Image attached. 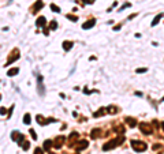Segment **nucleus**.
<instances>
[{
    "instance_id": "obj_7",
    "label": "nucleus",
    "mask_w": 164,
    "mask_h": 154,
    "mask_svg": "<svg viewBox=\"0 0 164 154\" xmlns=\"http://www.w3.org/2000/svg\"><path fill=\"white\" fill-rule=\"evenodd\" d=\"M63 142H64V138L63 136H59V138H56V141H55V147L56 149H59V147H62V145H63Z\"/></svg>"
},
{
    "instance_id": "obj_19",
    "label": "nucleus",
    "mask_w": 164,
    "mask_h": 154,
    "mask_svg": "<svg viewBox=\"0 0 164 154\" xmlns=\"http://www.w3.org/2000/svg\"><path fill=\"white\" fill-rule=\"evenodd\" d=\"M51 10L55 11V12H60V8H59V7H56L55 4H51Z\"/></svg>"
},
{
    "instance_id": "obj_10",
    "label": "nucleus",
    "mask_w": 164,
    "mask_h": 154,
    "mask_svg": "<svg viewBox=\"0 0 164 154\" xmlns=\"http://www.w3.org/2000/svg\"><path fill=\"white\" fill-rule=\"evenodd\" d=\"M71 48H73V42H71V41H64L63 42V49L64 50H70Z\"/></svg>"
},
{
    "instance_id": "obj_23",
    "label": "nucleus",
    "mask_w": 164,
    "mask_h": 154,
    "mask_svg": "<svg viewBox=\"0 0 164 154\" xmlns=\"http://www.w3.org/2000/svg\"><path fill=\"white\" fill-rule=\"evenodd\" d=\"M56 27H57V23L55 22V21H52V22H51V29H52V30H55Z\"/></svg>"
},
{
    "instance_id": "obj_24",
    "label": "nucleus",
    "mask_w": 164,
    "mask_h": 154,
    "mask_svg": "<svg viewBox=\"0 0 164 154\" xmlns=\"http://www.w3.org/2000/svg\"><path fill=\"white\" fill-rule=\"evenodd\" d=\"M29 132H30V135H32L33 139H37V135H36V131H34V130H30Z\"/></svg>"
},
{
    "instance_id": "obj_3",
    "label": "nucleus",
    "mask_w": 164,
    "mask_h": 154,
    "mask_svg": "<svg viewBox=\"0 0 164 154\" xmlns=\"http://www.w3.org/2000/svg\"><path fill=\"white\" fill-rule=\"evenodd\" d=\"M139 130H141V132L145 134V135H150L152 132H153L152 127L149 126L148 123H139Z\"/></svg>"
},
{
    "instance_id": "obj_22",
    "label": "nucleus",
    "mask_w": 164,
    "mask_h": 154,
    "mask_svg": "<svg viewBox=\"0 0 164 154\" xmlns=\"http://www.w3.org/2000/svg\"><path fill=\"white\" fill-rule=\"evenodd\" d=\"M115 131H119L120 134H123V132H124V128H123V126H119V127H116V128H115Z\"/></svg>"
},
{
    "instance_id": "obj_31",
    "label": "nucleus",
    "mask_w": 164,
    "mask_h": 154,
    "mask_svg": "<svg viewBox=\"0 0 164 154\" xmlns=\"http://www.w3.org/2000/svg\"><path fill=\"white\" fill-rule=\"evenodd\" d=\"M86 3H89V4H92V3H95V0H88Z\"/></svg>"
},
{
    "instance_id": "obj_1",
    "label": "nucleus",
    "mask_w": 164,
    "mask_h": 154,
    "mask_svg": "<svg viewBox=\"0 0 164 154\" xmlns=\"http://www.w3.org/2000/svg\"><path fill=\"white\" fill-rule=\"evenodd\" d=\"M124 141V138L123 136H119V138H115V139H112V141H109L108 143H105L104 146H103V150H111V149H114V147H116V146H119L122 142Z\"/></svg>"
},
{
    "instance_id": "obj_15",
    "label": "nucleus",
    "mask_w": 164,
    "mask_h": 154,
    "mask_svg": "<svg viewBox=\"0 0 164 154\" xmlns=\"http://www.w3.org/2000/svg\"><path fill=\"white\" fill-rule=\"evenodd\" d=\"M105 110H107V109H104V108H101V109H98V112L93 113V117H100V116H103V115L105 113Z\"/></svg>"
},
{
    "instance_id": "obj_14",
    "label": "nucleus",
    "mask_w": 164,
    "mask_h": 154,
    "mask_svg": "<svg viewBox=\"0 0 164 154\" xmlns=\"http://www.w3.org/2000/svg\"><path fill=\"white\" fill-rule=\"evenodd\" d=\"M100 130H98V128H96V130H93V131H92V134H90V136H92V138H93V139H96V138H97V136H100Z\"/></svg>"
},
{
    "instance_id": "obj_16",
    "label": "nucleus",
    "mask_w": 164,
    "mask_h": 154,
    "mask_svg": "<svg viewBox=\"0 0 164 154\" xmlns=\"http://www.w3.org/2000/svg\"><path fill=\"white\" fill-rule=\"evenodd\" d=\"M30 120H32V117H30V115L29 113H26L25 116H23V123H25V124H30Z\"/></svg>"
},
{
    "instance_id": "obj_9",
    "label": "nucleus",
    "mask_w": 164,
    "mask_h": 154,
    "mask_svg": "<svg viewBox=\"0 0 164 154\" xmlns=\"http://www.w3.org/2000/svg\"><path fill=\"white\" fill-rule=\"evenodd\" d=\"M45 22H47V19H45L44 16H40V18L37 19V26H40V27H44V26H45Z\"/></svg>"
},
{
    "instance_id": "obj_32",
    "label": "nucleus",
    "mask_w": 164,
    "mask_h": 154,
    "mask_svg": "<svg viewBox=\"0 0 164 154\" xmlns=\"http://www.w3.org/2000/svg\"><path fill=\"white\" fill-rule=\"evenodd\" d=\"M161 128H163V131H164V121L161 123Z\"/></svg>"
},
{
    "instance_id": "obj_13",
    "label": "nucleus",
    "mask_w": 164,
    "mask_h": 154,
    "mask_svg": "<svg viewBox=\"0 0 164 154\" xmlns=\"http://www.w3.org/2000/svg\"><path fill=\"white\" fill-rule=\"evenodd\" d=\"M52 143H54L52 141H45V142H44V149H45L47 151H49V149L52 147V146H54Z\"/></svg>"
},
{
    "instance_id": "obj_26",
    "label": "nucleus",
    "mask_w": 164,
    "mask_h": 154,
    "mask_svg": "<svg viewBox=\"0 0 164 154\" xmlns=\"http://www.w3.org/2000/svg\"><path fill=\"white\" fill-rule=\"evenodd\" d=\"M130 6H131V4H130V3H126V4H123V6L120 7V11H122V10H124V8H127V7H130Z\"/></svg>"
},
{
    "instance_id": "obj_4",
    "label": "nucleus",
    "mask_w": 164,
    "mask_h": 154,
    "mask_svg": "<svg viewBox=\"0 0 164 154\" xmlns=\"http://www.w3.org/2000/svg\"><path fill=\"white\" fill-rule=\"evenodd\" d=\"M78 145H74L73 147L75 149V150H78V151H81V150H85L86 147H88V141H79V142H77Z\"/></svg>"
},
{
    "instance_id": "obj_17",
    "label": "nucleus",
    "mask_w": 164,
    "mask_h": 154,
    "mask_svg": "<svg viewBox=\"0 0 164 154\" xmlns=\"http://www.w3.org/2000/svg\"><path fill=\"white\" fill-rule=\"evenodd\" d=\"M18 72H19L18 68H13V70H10L8 72H7V75H8V76H13V75H16Z\"/></svg>"
},
{
    "instance_id": "obj_18",
    "label": "nucleus",
    "mask_w": 164,
    "mask_h": 154,
    "mask_svg": "<svg viewBox=\"0 0 164 154\" xmlns=\"http://www.w3.org/2000/svg\"><path fill=\"white\" fill-rule=\"evenodd\" d=\"M107 110L109 112L111 115H114V113H116V112H118L116 107H112V105H111V107H108V108H107Z\"/></svg>"
},
{
    "instance_id": "obj_20",
    "label": "nucleus",
    "mask_w": 164,
    "mask_h": 154,
    "mask_svg": "<svg viewBox=\"0 0 164 154\" xmlns=\"http://www.w3.org/2000/svg\"><path fill=\"white\" fill-rule=\"evenodd\" d=\"M41 7H42V3H41L40 0H38V3H36V4H34V10H40Z\"/></svg>"
},
{
    "instance_id": "obj_5",
    "label": "nucleus",
    "mask_w": 164,
    "mask_h": 154,
    "mask_svg": "<svg viewBox=\"0 0 164 154\" xmlns=\"http://www.w3.org/2000/svg\"><path fill=\"white\" fill-rule=\"evenodd\" d=\"M11 138H13V141H16L19 143V145H22V141H23V135H21L18 131H14L13 135H11Z\"/></svg>"
},
{
    "instance_id": "obj_12",
    "label": "nucleus",
    "mask_w": 164,
    "mask_h": 154,
    "mask_svg": "<svg viewBox=\"0 0 164 154\" xmlns=\"http://www.w3.org/2000/svg\"><path fill=\"white\" fill-rule=\"evenodd\" d=\"M37 82L40 83V94H41V95H44V86H42V78H41V76H38V78H37Z\"/></svg>"
},
{
    "instance_id": "obj_8",
    "label": "nucleus",
    "mask_w": 164,
    "mask_h": 154,
    "mask_svg": "<svg viewBox=\"0 0 164 154\" xmlns=\"http://www.w3.org/2000/svg\"><path fill=\"white\" fill-rule=\"evenodd\" d=\"M126 123L129 124L130 127H131V128L137 126V120H136V119H133V117H126Z\"/></svg>"
},
{
    "instance_id": "obj_25",
    "label": "nucleus",
    "mask_w": 164,
    "mask_h": 154,
    "mask_svg": "<svg viewBox=\"0 0 164 154\" xmlns=\"http://www.w3.org/2000/svg\"><path fill=\"white\" fill-rule=\"evenodd\" d=\"M148 71V68H138L137 70V74H142V72H146Z\"/></svg>"
},
{
    "instance_id": "obj_30",
    "label": "nucleus",
    "mask_w": 164,
    "mask_h": 154,
    "mask_svg": "<svg viewBox=\"0 0 164 154\" xmlns=\"http://www.w3.org/2000/svg\"><path fill=\"white\" fill-rule=\"evenodd\" d=\"M153 149H155V150H157V149H160V145H155V146H153Z\"/></svg>"
},
{
    "instance_id": "obj_28",
    "label": "nucleus",
    "mask_w": 164,
    "mask_h": 154,
    "mask_svg": "<svg viewBox=\"0 0 164 154\" xmlns=\"http://www.w3.org/2000/svg\"><path fill=\"white\" fill-rule=\"evenodd\" d=\"M6 112H7L6 108H0V115H6Z\"/></svg>"
},
{
    "instance_id": "obj_29",
    "label": "nucleus",
    "mask_w": 164,
    "mask_h": 154,
    "mask_svg": "<svg viewBox=\"0 0 164 154\" xmlns=\"http://www.w3.org/2000/svg\"><path fill=\"white\" fill-rule=\"evenodd\" d=\"M67 18H68V19H71V21H74V22H75V21H78V18H77V16H71V15H68Z\"/></svg>"
},
{
    "instance_id": "obj_27",
    "label": "nucleus",
    "mask_w": 164,
    "mask_h": 154,
    "mask_svg": "<svg viewBox=\"0 0 164 154\" xmlns=\"http://www.w3.org/2000/svg\"><path fill=\"white\" fill-rule=\"evenodd\" d=\"M34 154H42V149H36V150H34Z\"/></svg>"
},
{
    "instance_id": "obj_6",
    "label": "nucleus",
    "mask_w": 164,
    "mask_h": 154,
    "mask_svg": "<svg viewBox=\"0 0 164 154\" xmlns=\"http://www.w3.org/2000/svg\"><path fill=\"white\" fill-rule=\"evenodd\" d=\"M95 23H96V21H95V19H92V21H88L86 23H83V25H82V29L88 30V29L93 27V26H95Z\"/></svg>"
},
{
    "instance_id": "obj_21",
    "label": "nucleus",
    "mask_w": 164,
    "mask_h": 154,
    "mask_svg": "<svg viewBox=\"0 0 164 154\" xmlns=\"http://www.w3.org/2000/svg\"><path fill=\"white\" fill-rule=\"evenodd\" d=\"M29 147H30V145H29V142H23V145H22V149H23V150H27Z\"/></svg>"
},
{
    "instance_id": "obj_33",
    "label": "nucleus",
    "mask_w": 164,
    "mask_h": 154,
    "mask_svg": "<svg viewBox=\"0 0 164 154\" xmlns=\"http://www.w3.org/2000/svg\"><path fill=\"white\" fill-rule=\"evenodd\" d=\"M49 154H55V153H49Z\"/></svg>"
},
{
    "instance_id": "obj_2",
    "label": "nucleus",
    "mask_w": 164,
    "mask_h": 154,
    "mask_svg": "<svg viewBox=\"0 0 164 154\" xmlns=\"http://www.w3.org/2000/svg\"><path fill=\"white\" fill-rule=\"evenodd\" d=\"M131 147L136 151H145L146 147H148V145H146L145 142H142V141H133L131 142Z\"/></svg>"
},
{
    "instance_id": "obj_11",
    "label": "nucleus",
    "mask_w": 164,
    "mask_h": 154,
    "mask_svg": "<svg viewBox=\"0 0 164 154\" xmlns=\"http://www.w3.org/2000/svg\"><path fill=\"white\" fill-rule=\"evenodd\" d=\"M163 18V14H159V15H156L155 16V19H153V21H152V26H156L157 25L159 22H160V19Z\"/></svg>"
}]
</instances>
